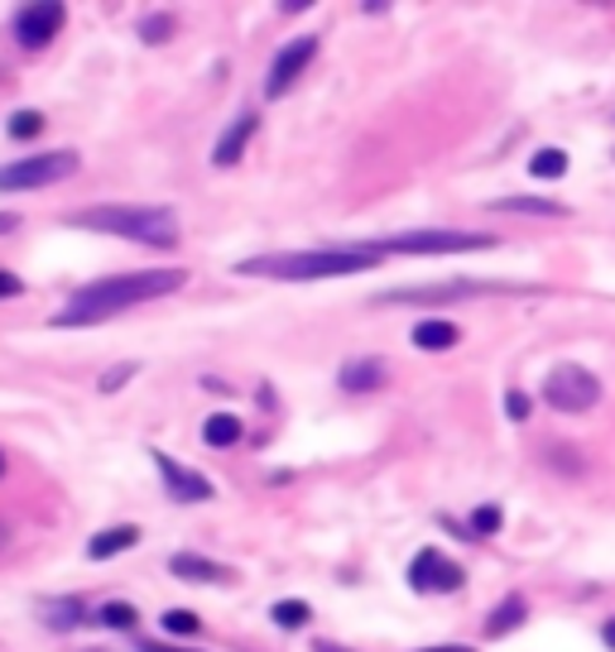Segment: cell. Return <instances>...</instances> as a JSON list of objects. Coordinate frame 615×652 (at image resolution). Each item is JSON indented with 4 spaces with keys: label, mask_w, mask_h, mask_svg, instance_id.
<instances>
[{
    "label": "cell",
    "mask_w": 615,
    "mask_h": 652,
    "mask_svg": "<svg viewBox=\"0 0 615 652\" xmlns=\"http://www.w3.org/2000/svg\"><path fill=\"white\" fill-rule=\"evenodd\" d=\"M135 375V365H121V369H107V375H101V394H116L121 389V384Z\"/></svg>",
    "instance_id": "obj_29"
},
{
    "label": "cell",
    "mask_w": 615,
    "mask_h": 652,
    "mask_svg": "<svg viewBox=\"0 0 615 652\" xmlns=\"http://www.w3.org/2000/svg\"><path fill=\"white\" fill-rule=\"evenodd\" d=\"M160 623H164V633H168V638H193V633L202 629V619L193 615V609H168V615H164Z\"/></svg>",
    "instance_id": "obj_24"
},
{
    "label": "cell",
    "mask_w": 615,
    "mask_h": 652,
    "mask_svg": "<svg viewBox=\"0 0 615 652\" xmlns=\"http://www.w3.org/2000/svg\"><path fill=\"white\" fill-rule=\"evenodd\" d=\"M15 292H20V278L10 269H0V298H15Z\"/></svg>",
    "instance_id": "obj_30"
},
{
    "label": "cell",
    "mask_w": 615,
    "mask_h": 652,
    "mask_svg": "<svg viewBox=\"0 0 615 652\" xmlns=\"http://www.w3.org/2000/svg\"><path fill=\"white\" fill-rule=\"evenodd\" d=\"M270 619L279 623V629H304V623L312 619V609L304 600H279V605L270 609Z\"/></svg>",
    "instance_id": "obj_22"
},
{
    "label": "cell",
    "mask_w": 615,
    "mask_h": 652,
    "mask_svg": "<svg viewBox=\"0 0 615 652\" xmlns=\"http://www.w3.org/2000/svg\"><path fill=\"white\" fill-rule=\"evenodd\" d=\"M97 619L107 623V629H121V633H130L140 623V615H135V605H125V600H111V605H101L97 609Z\"/></svg>",
    "instance_id": "obj_20"
},
{
    "label": "cell",
    "mask_w": 615,
    "mask_h": 652,
    "mask_svg": "<svg viewBox=\"0 0 615 652\" xmlns=\"http://www.w3.org/2000/svg\"><path fill=\"white\" fill-rule=\"evenodd\" d=\"M168 571H174L178 581H193V585H231L235 571L221 566V562H207L198 552H174L168 556Z\"/></svg>",
    "instance_id": "obj_12"
},
{
    "label": "cell",
    "mask_w": 615,
    "mask_h": 652,
    "mask_svg": "<svg viewBox=\"0 0 615 652\" xmlns=\"http://www.w3.org/2000/svg\"><path fill=\"white\" fill-rule=\"evenodd\" d=\"M385 255L371 245H342V250H284V255H255L241 259V278H279V284H312V278H347L375 269Z\"/></svg>",
    "instance_id": "obj_2"
},
{
    "label": "cell",
    "mask_w": 615,
    "mask_h": 652,
    "mask_svg": "<svg viewBox=\"0 0 615 652\" xmlns=\"http://www.w3.org/2000/svg\"><path fill=\"white\" fill-rule=\"evenodd\" d=\"M63 20H68V5H54V0H48V5H24L15 15L20 48H48L63 30Z\"/></svg>",
    "instance_id": "obj_10"
},
{
    "label": "cell",
    "mask_w": 615,
    "mask_h": 652,
    "mask_svg": "<svg viewBox=\"0 0 615 652\" xmlns=\"http://www.w3.org/2000/svg\"><path fill=\"white\" fill-rule=\"evenodd\" d=\"M476 292H515V284H442V288H395L381 302H452L476 298Z\"/></svg>",
    "instance_id": "obj_11"
},
{
    "label": "cell",
    "mask_w": 615,
    "mask_h": 652,
    "mask_svg": "<svg viewBox=\"0 0 615 652\" xmlns=\"http://www.w3.org/2000/svg\"><path fill=\"white\" fill-rule=\"evenodd\" d=\"M601 638H606V648H611V652H615V619H611V623H606V629H601Z\"/></svg>",
    "instance_id": "obj_34"
},
{
    "label": "cell",
    "mask_w": 615,
    "mask_h": 652,
    "mask_svg": "<svg viewBox=\"0 0 615 652\" xmlns=\"http://www.w3.org/2000/svg\"><path fill=\"white\" fill-rule=\"evenodd\" d=\"M83 168V154L77 150H48L34 158H20V164H0V192H30V188H48V183H63Z\"/></svg>",
    "instance_id": "obj_4"
},
{
    "label": "cell",
    "mask_w": 615,
    "mask_h": 652,
    "mask_svg": "<svg viewBox=\"0 0 615 652\" xmlns=\"http://www.w3.org/2000/svg\"><path fill=\"white\" fill-rule=\"evenodd\" d=\"M409 585H414V590H442V595H448V590H462V585H466V571L457 562H448L438 548H424L409 562Z\"/></svg>",
    "instance_id": "obj_9"
},
{
    "label": "cell",
    "mask_w": 615,
    "mask_h": 652,
    "mask_svg": "<svg viewBox=\"0 0 615 652\" xmlns=\"http://www.w3.org/2000/svg\"><path fill=\"white\" fill-rule=\"evenodd\" d=\"M145 652H193V648H168V643H154V638H150Z\"/></svg>",
    "instance_id": "obj_33"
},
{
    "label": "cell",
    "mask_w": 615,
    "mask_h": 652,
    "mask_svg": "<svg viewBox=\"0 0 615 652\" xmlns=\"http://www.w3.org/2000/svg\"><path fill=\"white\" fill-rule=\"evenodd\" d=\"M525 615H529L525 595H505V600L491 609V619H486V633H491V638H505L509 629H519V623H525Z\"/></svg>",
    "instance_id": "obj_17"
},
{
    "label": "cell",
    "mask_w": 615,
    "mask_h": 652,
    "mask_svg": "<svg viewBox=\"0 0 615 652\" xmlns=\"http://www.w3.org/2000/svg\"><path fill=\"white\" fill-rule=\"evenodd\" d=\"M255 111H245L235 125H227L221 130V140H217V150H212V164L217 168H231V164H241V154H245V144H251V135H255Z\"/></svg>",
    "instance_id": "obj_14"
},
{
    "label": "cell",
    "mask_w": 615,
    "mask_h": 652,
    "mask_svg": "<svg viewBox=\"0 0 615 652\" xmlns=\"http://www.w3.org/2000/svg\"><path fill=\"white\" fill-rule=\"evenodd\" d=\"M183 284H188V269H140V274L97 278V284L77 288L73 298L63 302L54 327H97L125 308H140V302L164 298V292H178Z\"/></svg>",
    "instance_id": "obj_1"
},
{
    "label": "cell",
    "mask_w": 615,
    "mask_h": 652,
    "mask_svg": "<svg viewBox=\"0 0 615 652\" xmlns=\"http://www.w3.org/2000/svg\"><path fill=\"white\" fill-rule=\"evenodd\" d=\"M0 475H6V456H0Z\"/></svg>",
    "instance_id": "obj_35"
},
{
    "label": "cell",
    "mask_w": 615,
    "mask_h": 652,
    "mask_svg": "<svg viewBox=\"0 0 615 652\" xmlns=\"http://www.w3.org/2000/svg\"><path fill=\"white\" fill-rule=\"evenodd\" d=\"M529 173L534 178H562V173H568V154L562 150H539L529 158Z\"/></svg>",
    "instance_id": "obj_23"
},
{
    "label": "cell",
    "mask_w": 615,
    "mask_h": 652,
    "mask_svg": "<svg viewBox=\"0 0 615 652\" xmlns=\"http://www.w3.org/2000/svg\"><path fill=\"white\" fill-rule=\"evenodd\" d=\"M318 58V38H294V44H284L279 53H274V63H270V73H265V97H284L294 82H298V73L308 68V63Z\"/></svg>",
    "instance_id": "obj_8"
},
{
    "label": "cell",
    "mask_w": 615,
    "mask_h": 652,
    "mask_svg": "<svg viewBox=\"0 0 615 652\" xmlns=\"http://www.w3.org/2000/svg\"><path fill=\"white\" fill-rule=\"evenodd\" d=\"M385 379H389V369L381 355H356V361H347L342 375H337V384H342L347 394H375V389H385Z\"/></svg>",
    "instance_id": "obj_13"
},
{
    "label": "cell",
    "mask_w": 615,
    "mask_h": 652,
    "mask_svg": "<svg viewBox=\"0 0 615 652\" xmlns=\"http://www.w3.org/2000/svg\"><path fill=\"white\" fill-rule=\"evenodd\" d=\"M39 130H44V115H39V111H15V115H10V135H15V140H34Z\"/></svg>",
    "instance_id": "obj_26"
},
{
    "label": "cell",
    "mask_w": 615,
    "mask_h": 652,
    "mask_svg": "<svg viewBox=\"0 0 615 652\" xmlns=\"http://www.w3.org/2000/svg\"><path fill=\"white\" fill-rule=\"evenodd\" d=\"M457 336H462V331H457L448 317H424V322H414V331H409V341L418 351H452Z\"/></svg>",
    "instance_id": "obj_15"
},
{
    "label": "cell",
    "mask_w": 615,
    "mask_h": 652,
    "mask_svg": "<svg viewBox=\"0 0 615 652\" xmlns=\"http://www.w3.org/2000/svg\"><path fill=\"white\" fill-rule=\"evenodd\" d=\"M418 652H476V648H466V643H442V648H418Z\"/></svg>",
    "instance_id": "obj_31"
},
{
    "label": "cell",
    "mask_w": 615,
    "mask_h": 652,
    "mask_svg": "<svg viewBox=\"0 0 615 652\" xmlns=\"http://www.w3.org/2000/svg\"><path fill=\"white\" fill-rule=\"evenodd\" d=\"M241 432H245L241 418H231V412H212V418L202 422V442L217 446V451L221 446H235V442H241Z\"/></svg>",
    "instance_id": "obj_18"
},
{
    "label": "cell",
    "mask_w": 615,
    "mask_h": 652,
    "mask_svg": "<svg viewBox=\"0 0 615 652\" xmlns=\"http://www.w3.org/2000/svg\"><path fill=\"white\" fill-rule=\"evenodd\" d=\"M44 619H48V629H77V623H83V600L44 605Z\"/></svg>",
    "instance_id": "obj_21"
},
{
    "label": "cell",
    "mask_w": 615,
    "mask_h": 652,
    "mask_svg": "<svg viewBox=\"0 0 615 652\" xmlns=\"http://www.w3.org/2000/svg\"><path fill=\"white\" fill-rule=\"evenodd\" d=\"M135 542H140V528H135V523H121V528L97 532V538L87 542V556H91V562H111L116 552H130Z\"/></svg>",
    "instance_id": "obj_16"
},
{
    "label": "cell",
    "mask_w": 615,
    "mask_h": 652,
    "mask_svg": "<svg viewBox=\"0 0 615 652\" xmlns=\"http://www.w3.org/2000/svg\"><path fill=\"white\" fill-rule=\"evenodd\" d=\"M168 34H174V20H168V15H150V20H140V38H145V44H164Z\"/></svg>",
    "instance_id": "obj_27"
},
{
    "label": "cell",
    "mask_w": 615,
    "mask_h": 652,
    "mask_svg": "<svg viewBox=\"0 0 615 652\" xmlns=\"http://www.w3.org/2000/svg\"><path fill=\"white\" fill-rule=\"evenodd\" d=\"M20 225V217H10V211H0V235H10Z\"/></svg>",
    "instance_id": "obj_32"
},
{
    "label": "cell",
    "mask_w": 615,
    "mask_h": 652,
    "mask_svg": "<svg viewBox=\"0 0 615 652\" xmlns=\"http://www.w3.org/2000/svg\"><path fill=\"white\" fill-rule=\"evenodd\" d=\"M529 408H534V404H529V394H525V389H509V394H505V412H509L515 422H525V418H529Z\"/></svg>",
    "instance_id": "obj_28"
},
{
    "label": "cell",
    "mask_w": 615,
    "mask_h": 652,
    "mask_svg": "<svg viewBox=\"0 0 615 652\" xmlns=\"http://www.w3.org/2000/svg\"><path fill=\"white\" fill-rule=\"evenodd\" d=\"M68 225L121 235V241H135V245H160V250L178 245V217L168 207H116V202H107V207H91V211H73Z\"/></svg>",
    "instance_id": "obj_3"
},
{
    "label": "cell",
    "mask_w": 615,
    "mask_h": 652,
    "mask_svg": "<svg viewBox=\"0 0 615 652\" xmlns=\"http://www.w3.org/2000/svg\"><path fill=\"white\" fill-rule=\"evenodd\" d=\"M150 456H154V471H160V480H164V495L174 504H207L212 499V480H207V475L178 465L168 451H150Z\"/></svg>",
    "instance_id": "obj_7"
},
{
    "label": "cell",
    "mask_w": 615,
    "mask_h": 652,
    "mask_svg": "<svg viewBox=\"0 0 615 652\" xmlns=\"http://www.w3.org/2000/svg\"><path fill=\"white\" fill-rule=\"evenodd\" d=\"M495 235L481 231H409V235H389L375 241L371 250L381 255H466V250H491Z\"/></svg>",
    "instance_id": "obj_5"
},
{
    "label": "cell",
    "mask_w": 615,
    "mask_h": 652,
    "mask_svg": "<svg viewBox=\"0 0 615 652\" xmlns=\"http://www.w3.org/2000/svg\"><path fill=\"white\" fill-rule=\"evenodd\" d=\"M318 652H337V648H318Z\"/></svg>",
    "instance_id": "obj_36"
},
{
    "label": "cell",
    "mask_w": 615,
    "mask_h": 652,
    "mask_svg": "<svg viewBox=\"0 0 615 652\" xmlns=\"http://www.w3.org/2000/svg\"><path fill=\"white\" fill-rule=\"evenodd\" d=\"M501 523H505L501 504H481V509L471 513V532H476V538H495V532H501Z\"/></svg>",
    "instance_id": "obj_25"
},
{
    "label": "cell",
    "mask_w": 615,
    "mask_h": 652,
    "mask_svg": "<svg viewBox=\"0 0 615 652\" xmlns=\"http://www.w3.org/2000/svg\"><path fill=\"white\" fill-rule=\"evenodd\" d=\"M543 398H548V408H558V412H586L601 404V379L578 361H562L548 369Z\"/></svg>",
    "instance_id": "obj_6"
},
{
    "label": "cell",
    "mask_w": 615,
    "mask_h": 652,
    "mask_svg": "<svg viewBox=\"0 0 615 652\" xmlns=\"http://www.w3.org/2000/svg\"><path fill=\"white\" fill-rule=\"evenodd\" d=\"M495 211H525V217H568V207L562 202H543V197H501V202H491Z\"/></svg>",
    "instance_id": "obj_19"
}]
</instances>
